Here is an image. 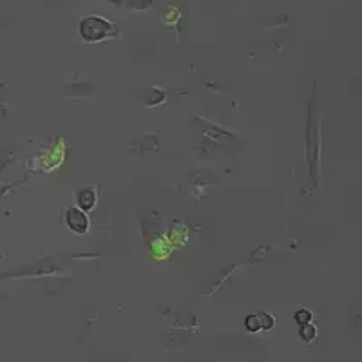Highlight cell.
Returning a JSON list of instances; mask_svg holds the SVG:
<instances>
[{
    "mask_svg": "<svg viewBox=\"0 0 362 362\" xmlns=\"http://www.w3.org/2000/svg\"><path fill=\"white\" fill-rule=\"evenodd\" d=\"M112 31H115V28H112L111 22H107L105 18L90 17L82 21V24H80V33H82V37L86 38L87 42L102 40V38L112 35Z\"/></svg>",
    "mask_w": 362,
    "mask_h": 362,
    "instance_id": "1",
    "label": "cell"
},
{
    "mask_svg": "<svg viewBox=\"0 0 362 362\" xmlns=\"http://www.w3.org/2000/svg\"><path fill=\"white\" fill-rule=\"evenodd\" d=\"M66 221L67 226H69L71 230L76 232V234H86L87 228H89V218L83 210L78 209H69L66 212Z\"/></svg>",
    "mask_w": 362,
    "mask_h": 362,
    "instance_id": "2",
    "label": "cell"
},
{
    "mask_svg": "<svg viewBox=\"0 0 362 362\" xmlns=\"http://www.w3.org/2000/svg\"><path fill=\"white\" fill-rule=\"evenodd\" d=\"M78 205L82 206V210H93L96 205V190L93 187L89 189L80 190L78 194Z\"/></svg>",
    "mask_w": 362,
    "mask_h": 362,
    "instance_id": "3",
    "label": "cell"
},
{
    "mask_svg": "<svg viewBox=\"0 0 362 362\" xmlns=\"http://www.w3.org/2000/svg\"><path fill=\"white\" fill-rule=\"evenodd\" d=\"M299 335H300V339H303V341H305V342H312L313 339H315V335H317L315 326H313L312 322H308V325H303V326H300Z\"/></svg>",
    "mask_w": 362,
    "mask_h": 362,
    "instance_id": "4",
    "label": "cell"
},
{
    "mask_svg": "<svg viewBox=\"0 0 362 362\" xmlns=\"http://www.w3.org/2000/svg\"><path fill=\"white\" fill-rule=\"evenodd\" d=\"M245 326H247V329H248V332H252V334H255V332H259V329H261L259 317H257V315H248L247 319H245Z\"/></svg>",
    "mask_w": 362,
    "mask_h": 362,
    "instance_id": "5",
    "label": "cell"
},
{
    "mask_svg": "<svg viewBox=\"0 0 362 362\" xmlns=\"http://www.w3.org/2000/svg\"><path fill=\"white\" fill-rule=\"evenodd\" d=\"M296 322H299L300 326L312 322V312H310V310H305V308L299 310V312H296Z\"/></svg>",
    "mask_w": 362,
    "mask_h": 362,
    "instance_id": "6",
    "label": "cell"
},
{
    "mask_svg": "<svg viewBox=\"0 0 362 362\" xmlns=\"http://www.w3.org/2000/svg\"><path fill=\"white\" fill-rule=\"evenodd\" d=\"M259 317V322H261V328L264 329H270L272 326H274V319H272V315H268V313H261Z\"/></svg>",
    "mask_w": 362,
    "mask_h": 362,
    "instance_id": "7",
    "label": "cell"
}]
</instances>
